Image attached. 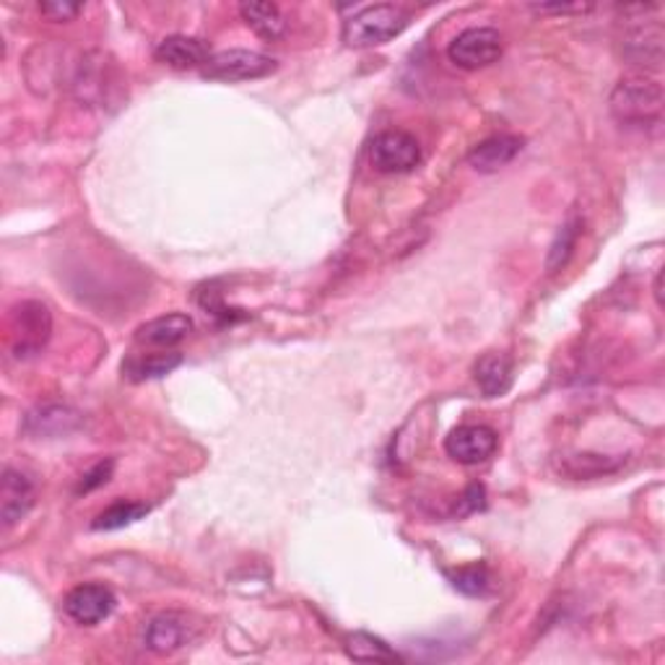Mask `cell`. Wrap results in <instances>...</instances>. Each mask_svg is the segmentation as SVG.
<instances>
[{
    "mask_svg": "<svg viewBox=\"0 0 665 665\" xmlns=\"http://www.w3.org/2000/svg\"><path fill=\"white\" fill-rule=\"evenodd\" d=\"M411 24V13L403 5L396 3H375L359 9L354 16L343 22L341 37L349 48L364 50V48H380L388 45L390 39L401 37L405 26Z\"/></svg>",
    "mask_w": 665,
    "mask_h": 665,
    "instance_id": "1",
    "label": "cell"
},
{
    "mask_svg": "<svg viewBox=\"0 0 665 665\" xmlns=\"http://www.w3.org/2000/svg\"><path fill=\"white\" fill-rule=\"evenodd\" d=\"M663 89L650 78H624L611 95V112L624 125H650L663 115Z\"/></svg>",
    "mask_w": 665,
    "mask_h": 665,
    "instance_id": "2",
    "label": "cell"
},
{
    "mask_svg": "<svg viewBox=\"0 0 665 665\" xmlns=\"http://www.w3.org/2000/svg\"><path fill=\"white\" fill-rule=\"evenodd\" d=\"M52 332V315L42 302L26 299L11 312V336L13 354L18 359L35 356L45 349Z\"/></svg>",
    "mask_w": 665,
    "mask_h": 665,
    "instance_id": "3",
    "label": "cell"
},
{
    "mask_svg": "<svg viewBox=\"0 0 665 665\" xmlns=\"http://www.w3.org/2000/svg\"><path fill=\"white\" fill-rule=\"evenodd\" d=\"M278 68L276 58L263 55L255 50H224L216 52L209 63L203 65V76L211 81H255V78L271 76Z\"/></svg>",
    "mask_w": 665,
    "mask_h": 665,
    "instance_id": "4",
    "label": "cell"
},
{
    "mask_svg": "<svg viewBox=\"0 0 665 665\" xmlns=\"http://www.w3.org/2000/svg\"><path fill=\"white\" fill-rule=\"evenodd\" d=\"M502 55V35L491 26H470L448 45L450 63L463 71H478L497 63Z\"/></svg>",
    "mask_w": 665,
    "mask_h": 665,
    "instance_id": "5",
    "label": "cell"
},
{
    "mask_svg": "<svg viewBox=\"0 0 665 665\" xmlns=\"http://www.w3.org/2000/svg\"><path fill=\"white\" fill-rule=\"evenodd\" d=\"M369 162L382 175H403L422 162V149L411 133L382 130L369 146Z\"/></svg>",
    "mask_w": 665,
    "mask_h": 665,
    "instance_id": "6",
    "label": "cell"
},
{
    "mask_svg": "<svg viewBox=\"0 0 665 665\" xmlns=\"http://www.w3.org/2000/svg\"><path fill=\"white\" fill-rule=\"evenodd\" d=\"M117 606V598L108 585L99 582H84L73 588L68 595L63 598V611L73 622L81 627H95V624L104 622Z\"/></svg>",
    "mask_w": 665,
    "mask_h": 665,
    "instance_id": "7",
    "label": "cell"
},
{
    "mask_svg": "<svg viewBox=\"0 0 665 665\" xmlns=\"http://www.w3.org/2000/svg\"><path fill=\"white\" fill-rule=\"evenodd\" d=\"M499 437L491 427L484 424H463V427L452 429L444 440V450L455 463L463 465H478L487 463L497 452Z\"/></svg>",
    "mask_w": 665,
    "mask_h": 665,
    "instance_id": "8",
    "label": "cell"
},
{
    "mask_svg": "<svg viewBox=\"0 0 665 665\" xmlns=\"http://www.w3.org/2000/svg\"><path fill=\"white\" fill-rule=\"evenodd\" d=\"M35 484L16 468H5L0 478V520L5 528L22 523L29 510L35 507Z\"/></svg>",
    "mask_w": 665,
    "mask_h": 665,
    "instance_id": "9",
    "label": "cell"
},
{
    "mask_svg": "<svg viewBox=\"0 0 665 665\" xmlns=\"http://www.w3.org/2000/svg\"><path fill=\"white\" fill-rule=\"evenodd\" d=\"M663 48L665 35L661 22H648L635 26L624 37V58L637 68L657 71L663 65Z\"/></svg>",
    "mask_w": 665,
    "mask_h": 665,
    "instance_id": "10",
    "label": "cell"
},
{
    "mask_svg": "<svg viewBox=\"0 0 665 665\" xmlns=\"http://www.w3.org/2000/svg\"><path fill=\"white\" fill-rule=\"evenodd\" d=\"M192 637V624L185 614L177 611H166L149 622L146 627V648L154 650L159 655H170L175 650L185 648Z\"/></svg>",
    "mask_w": 665,
    "mask_h": 665,
    "instance_id": "11",
    "label": "cell"
},
{
    "mask_svg": "<svg viewBox=\"0 0 665 665\" xmlns=\"http://www.w3.org/2000/svg\"><path fill=\"white\" fill-rule=\"evenodd\" d=\"M214 58L211 45L205 39L188 37V35H172L164 37L156 45V60L159 63L170 65V68L188 71V68H203L209 60Z\"/></svg>",
    "mask_w": 665,
    "mask_h": 665,
    "instance_id": "12",
    "label": "cell"
},
{
    "mask_svg": "<svg viewBox=\"0 0 665 665\" xmlns=\"http://www.w3.org/2000/svg\"><path fill=\"white\" fill-rule=\"evenodd\" d=\"M192 321L183 312H172V315H162L141 325L136 332V341L149 349H172V346L183 343L190 336Z\"/></svg>",
    "mask_w": 665,
    "mask_h": 665,
    "instance_id": "13",
    "label": "cell"
},
{
    "mask_svg": "<svg viewBox=\"0 0 665 665\" xmlns=\"http://www.w3.org/2000/svg\"><path fill=\"white\" fill-rule=\"evenodd\" d=\"M81 424L76 411L63 409V405H45V409L32 411L24 422V431L35 440H50V437H63L71 435L73 429Z\"/></svg>",
    "mask_w": 665,
    "mask_h": 665,
    "instance_id": "14",
    "label": "cell"
},
{
    "mask_svg": "<svg viewBox=\"0 0 665 665\" xmlns=\"http://www.w3.org/2000/svg\"><path fill=\"white\" fill-rule=\"evenodd\" d=\"M520 151V136H491L487 141L474 146V151L468 154V162L478 172H497L502 170V166H507Z\"/></svg>",
    "mask_w": 665,
    "mask_h": 665,
    "instance_id": "15",
    "label": "cell"
},
{
    "mask_svg": "<svg viewBox=\"0 0 665 665\" xmlns=\"http://www.w3.org/2000/svg\"><path fill=\"white\" fill-rule=\"evenodd\" d=\"M476 385L487 398H502L512 388V362L502 354H487L476 364Z\"/></svg>",
    "mask_w": 665,
    "mask_h": 665,
    "instance_id": "16",
    "label": "cell"
},
{
    "mask_svg": "<svg viewBox=\"0 0 665 665\" xmlns=\"http://www.w3.org/2000/svg\"><path fill=\"white\" fill-rule=\"evenodd\" d=\"M239 16L263 39H278L286 32V18L276 3H242Z\"/></svg>",
    "mask_w": 665,
    "mask_h": 665,
    "instance_id": "17",
    "label": "cell"
},
{
    "mask_svg": "<svg viewBox=\"0 0 665 665\" xmlns=\"http://www.w3.org/2000/svg\"><path fill=\"white\" fill-rule=\"evenodd\" d=\"M183 364V356L177 351H164V354H143L133 356L123 364V372L128 375V380L141 382V380H156V377L170 375L172 369H177Z\"/></svg>",
    "mask_w": 665,
    "mask_h": 665,
    "instance_id": "18",
    "label": "cell"
},
{
    "mask_svg": "<svg viewBox=\"0 0 665 665\" xmlns=\"http://www.w3.org/2000/svg\"><path fill=\"white\" fill-rule=\"evenodd\" d=\"M346 653H349L354 661L362 663H401L403 657L390 648L388 642L380 640V637L369 635V631H356V635L349 637L346 642Z\"/></svg>",
    "mask_w": 665,
    "mask_h": 665,
    "instance_id": "19",
    "label": "cell"
},
{
    "mask_svg": "<svg viewBox=\"0 0 665 665\" xmlns=\"http://www.w3.org/2000/svg\"><path fill=\"white\" fill-rule=\"evenodd\" d=\"M580 231H582V222L577 216H572L569 222H564L562 226H559L554 242H551V250H549V261H547L549 274H556V271H562L564 265L569 263L577 239H580Z\"/></svg>",
    "mask_w": 665,
    "mask_h": 665,
    "instance_id": "20",
    "label": "cell"
},
{
    "mask_svg": "<svg viewBox=\"0 0 665 665\" xmlns=\"http://www.w3.org/2000/svg\"><path fill=\"white\" fill-rule=\"evenodd\" d=\"M149 504L143 502H115L110 504L108 510L99 512L97 520L91 523V528L95 530H120V528H128V525L138 523L141 517L149 515Z\"/></svg>",
    "mask_w": 665,
    "mask_h": 665,
    "instance_id": "21",
    "label": "cell"
},
{
    "mask_svg": "<svg viewBox=\"0 0 665 665\" xmlns=\"http://www.w3.org/2000/svg\"><path fill=\"white\" fill-rule=\"evenodd\" d=\"M622 465V461H608L606 455H593V452H582V455L567 457L564 463V474L575 476V478H593V476H606L614 474V470Z\"/></svg>",
    "mask_w": 665,
    "mask_h": 665,
    "instance_id": "22",
    "label": "cell"
},
{
    "mask_svg": "<svg viewBox=\"0 0 665 665\" xmlns=\"http://www.w3.org/2000/svg\"><path fill=\"white\" fill-rule=\"evenodd\" d=\"M452 585L461 590L463 595H484L489 588V569L484 564H470V567H461L452 575Z\"/></svg>",
    "mask_w": 665,
    "mask_h": 665,
    "instance_id": "23",
    "label": "cell"
},
{
    "mask_svg": "<svg viewBox=\"0 0 665 665\" xmlns=\"http://www.w3.org/2000/svg\"><path fill=\"white\" fill-rule=\"evenodd\" d=\"M484 499H487V491H484L481 484H474V487L465 489V494H463L461 499H457L455 512H457V515H461V517L474 515L476 510H481V507H484Z\"/></svg>",
    "mask_w": 665,
    "mask_h": 665,
    "instance_id": "24",
    "label": "cell"
},
{
    "mask_svg": "<svg viewBox=\"0 0 665 665\" xmlns=\"http://www.w3.org/2000/svg\"><path fill=\"white\" fill-rule=\"evenodd\" d=\"M39 11H42L45 16L50 18V22H71L73 16H78V13H81V5H73V3H42V5H39Z\"/></svg>",
    "mask_w": 665,
    "mask_h": 665,
    "instance_id": "25",
    "label": "cell"
},
{
    "mask_svg": "<svg viewBox=\"0 0 665 665\" xmlns=\"http://www.w3.org/2000/svg\"><path fill=\"white\" fill-rule=\"evenodd\" d=\"M110 474H112V463H110V461H108V463H99L97 468L91 470V474H86V476H84L81 489H78V491H91V489L102 487V484H108Z\"/></svg>",
    "mask_w": 665,
    "mask_h": 665,
    "instance_id": "26",
    "label": "cell"
}]
</instances>
